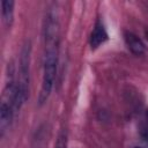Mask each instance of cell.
Returning <instances> with one entry per match:
<instances>
[{
	"label": "cell",
	"mask_w": 148,
	"mask_h": 148,
	"mask_svg": "<svg viewBox=\"0 0 148 148\" xmlns=\"http://www.w3.org/2000/svg\"><path fill=\"white\" fill-rule=\"evenodd\" d=\"M57 64H58V51H57V40H49L46 42V51L44 56V68H43V80H42V88L39 92V104L46 102L49 98L57 73Z\"/></svg>",
	"instance_id": "1"
},
{
	"label": "cell",
	"mask_w": 148,
	"mask_h": 148,
	"mask_svg": "<svg viewBox=\"0 0 148 148\" xmlns=\"http://www.w3.org/2000/svg\"><path fill=\"white\" fill-rule=\"evenodd\" d=\"M1 12H2V17L6 24L12 23L13 21V13H14V1L13 0H2L1 1Z\"/></svg>",
	"instance_id": "4"
},
{
	"label": "cell",
	"mask_w": 148,
	"mask_h": 148,
	"mask_svg": "<svg viewBox=\"0 0 148 148\" xmlns=\"http://www.w3.org/2000/svg\"><path fill=\"white\" fill-rule=\"evenodd\" d=\"M134 148H141V147H134Z\"/></svg>",
	"instance_id": "7"
},
{
	"label": "cell",
	"mask_w": 148,
	"mask_h": 148,
	"mask_svg": "<svg viewBox=\"0 0 148 148\" xmlns=\"http://www.w3.org/2000/svg\"><path fill=\"white\" fill-rule=\"evenodd\" d=\"M125 40H126V44H127L128 49H130L133 53H135V54H138V56H141V54L145 53V51H146L145 44H143L142 40H141L138 36H135L134 34L128 32V31L125 32Z\"/></svg>",
	"instance_id": "2"
},
{
	"label": "cell",
	"mask_w": 148,
	"mask_h": 148,
	"mask_svg": "<svg viewBox=\"0 0 148 148\" xmlns=\"http://www.w3.org/2000/svg\"><path fill=\"white\" fill-rule=\"evenodd\" d=\"M106 39H108V34H106L103 24L101 22H97L92 32H91V36H90V46H91V49L98 47Z\"/></svg>",
	"instance_id": "3"
},
{
	"label": "cell",
	"mask_w": 148,
	"mask_h": 148,
	"mask_svg": "<svg viewBox=\"0 0 148 148\" xmlns=\"http://www.w3.org/2000/svg\"><path fill=\"white\" fill-rule=\"evenodd\" d=\"M147 119H148V111H147Z\"/></svg>",
	"instance_id": "6"
},
{
	"label": "cell",
	"mask_w": 148,
	"mask_h": 148,
	"mask_svg": "<svg viewBox=\"0 0 148 148\" xmlns=\"http://www.w3.org/2000/svg\"><path fill=\"white\" fill-rule=\"evenodd\" d=\"M54 148H66V136L65 135H60L59 136Z\"/></svg>",
	"instance_id": "5"
}]
</instances>
